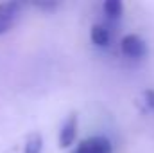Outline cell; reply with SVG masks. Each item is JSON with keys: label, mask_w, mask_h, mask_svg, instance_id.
Wrapping results in <instances>:
<instances>
[{"label": "cell", "mask_w": 154, "mask_h": 153, "mask_svg": "<svg viewBox=\"0 0 154 153\" xmlns=\"http://www.w3.org/2000/svg\"><path fill=\"white\" fill-rule=\"evenodd\" d=\"M20 11H22V5L14 0L0 2V34L11 31V27L20 18Z\"/></svg>", "instance_id": "cell-1"}, {"label": "cell", "mask_w": 154, "mask_h": 153, "mask_svg": "<svg viewBox=\"0 0 154 153\" xmlns=\"http://www.w3.org/2000/svg\"><path fill=\"white\" fill-rule=\"evenodd\" d=\"M75 135H77V114L70 112L68 117L63 121L61 130H59V137H57L59 148H70L75 141Z\"/></svg>", "instance_id": "cell-2"}, {"label": "cell", "mask_w": 154, "mask_h": 153, "mask_svg": "<svg viewBox=\"0 0 154 153\" xmlns=\"http://www.w3.org/2000/svg\"><path fill=\"white\" fill-rule=\"evenodd\" d=\"M120 49H122V52L125 54V56H129V58H142V56H145V52H147V45H145V41L140 38L138 34H125L122 41H120Z\"/></svg>", "instance_id": "cell-3"}, {"label": "cell", "mask_w": 154, "mask_h": 153, "mask_svg": "<svg viewBox=\"0 0 154 153\" xmlns=\"http://www.w3.org/2000/svg\"><path fill=\"white\" fill-rule=\"evenodd\" d=\"M111 142L106 137H91L77 146L75 153H111Z\"/></svg>", "instance_id": "cell-4"}, {"label": "cell", "mask_w": 154, "mask_h": 153, "mask_svg": "<svg viewBox=\"0 0 154 153\" xmlns=\"http://www.w3.org/2000/svg\"><path fill=\"white\" fill-rule=\"evenodd\" d=\"M90 38H91V41H93L97 47H106V45L109 43V40H111V34H109V29H108L106 25L97 24V25L91 27Z\"/></svg>", "instance_id": "cell-5"}, {"label": "cell", "mask_w": 154, "mask_h": 153, "mask_svg": "<svg viewBox=\"0 0 154 153\" xmlns=\"http://www.w3.org/2000/svg\"><path fill=\"white\" fill-rule=\"evenodd\" d=\"M43 150V137L38 132L29 133L27 141H25V153H41Z\"/></svg>", "instance_id": "cell-6"}, {"label": "cell", "mask_w": 154, "mask_h": 153, "mask_svg": "<svg viewBox=\"0 0 154 153\" xmlns=\"http://www.w3.org/2000/svg\"><path fill=\"white\" fill-rule=\"evenodd\" d=\"M102 11H104L109 18H118V16H122V13H124V4H122L120 0H106V2L102 4Z\"/></svg>", "instance_id": "cell-7"}, {"label": "cell", "mask_w": 154, "mask_h": 153, "mask_svg": "<svg viewBox=\"0 0 154 153\" xmlns=\"http://www.w3.org/2000/svg\"><path fill=\"white\" fill-rule=\"evenodd\" d=\"M143 97H145L147 106L154 110V90H145V92H143Z\"/></svg>", "instance_id": "cell-8"}, {"label": "cell", "mask_w": 154, "mask_h": 153, "mask_svg": "<svg viewBox=\"0 0 154 153\" xmlns=\"http://www.w3.org/2000/svg\"><path fill=\"white\" fill-rule=\"evenodd\" d=\"M36 5L41 7V9H47V11H52V9H56V7H57V4H56V2H48V4H47V2H39V4H36Z\"/></svg>", "instance_id": "cell-9"}]
</instances>
